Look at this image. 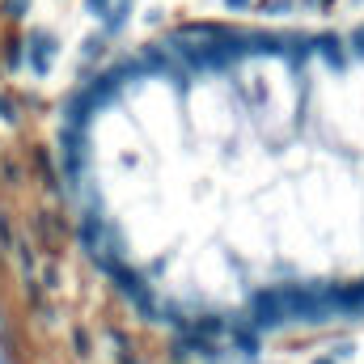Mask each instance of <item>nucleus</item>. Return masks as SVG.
<instances>
[{"instance_id": "obj_9", "label": "nucleus", "mask_w": 364, "mask_h": 364, "mask_svg": "<svg viewBox=\"0 0 364 364\" xmlns=\"http://www.w3.org/2000/svg\"><path fill=\"white\" fill-rule=\"evenodd\" d=\"M314 364H335V356H318Z\"/></svg>"}, {"instance_id": "obj_8", "label": "nucleus", "mask_w": 364, "mask_h": 364, "mask_svg": "<svg viewBox=\"0 0 364 364\" xmlns=\"http://www.w3.org/2000/svg\"><path fill=\"white\" fill-rule=\"evenodd\" d=\"M225 4H229V9H242V4H250V0H225Z\"/></svg>"}, {"instance_id": "obj_4", "label": "nucleus", "mask_w": 364, "mask_h": 364, "mask_svg": "<svg viewBox=\"0 0 364 364\" xmlns=\"http://www.w3.org/2000/svg\"><path fill=\"white\" fill-rule=\"evenodd\" d=\"M233 343L255 356V352H259V331H255V326H237V331H233Z\"/></svg>"}, {"instance_id": "obj_6", "label": "nucleus", "mask_w": 364, "mask_h": 364, "mask_svg": "<svg viewBox=\"0 0 364 364\" xmlns=\"http://www.w3.org/2000/svg\"><path fill=\"white\" fill-rule=\"evenodd\" d=\"M199 331H203V335H220V331H225V322H220L216 314H208V318L199 322Z\"/></svg>"}, {"instance_id": "obj_2", "label": "nucleus", "mask_w": 364, "mask_h": 364, "mask_svg": "<svg viewBox=\"0 0 364 364\" xmlns=\"http://www.w3.org/2000/svg\"><path fill=\"white\" fill-rule=\"evenodd\" d=\"M284 322H288V314H284L279 288L275 292H255V301H250V326L255 331H279Z\"/></svg>"}, {"instance_id": "obj_3", "label": "nucleus", "mask_w": 364, "mask_h": 364, "mask_svg": "<svg viewBox=\"0 0 364 364\" xmlns=\"http://www.w3.org/2000/svg\"><path fill=\"white\" fill-rule=\"evenodd\" d=\"M322 296L331 301V309H343V314H364V279L352 288H322Z\"/></svg>"}, {"instance_id": "obj_7", "label": "nucleus", "mask_w": 364, "mask_h": 364, "mask_svg": "<svg viewBox=\"0 0 364 364\" xmlns=\"http://www.w3.org/2000/svg\"><path fill=\"white\" fill-rule=\"evenodd\" d=\"M352 51H356V55H364V26L352 34Z\"/></svg>"}, {"instance_id": "obj_1", "label": "nucleus", "mask_w": 364, "mask_h": 364, "mask_svg": "<svg viewBox=\"0 0 364 364\" xmlns=\"http://www.w3.org/2000/svg\"><path fill=\"white\" fill-rule=\"evenodd\" d=\"M279 301H284V314L292 322H326L331 318V301L314 288H301V284H288L279 288Z\"/></svg>"}, {"instance_id": "obj_5", "label": "nucleus", "mask_w": 364, "mask_h": 364, "mask_svg": "<svg viewBox=\"0 0 364 364\" xmlns=\"http://www.w3.org/2000/svg\"><path fill=\"white\" fill-rule=\"evenodd\" d=\"M318 47H322V55L335 64V68H343V51H339V38L335 34H326V38H318Z\"/></svg>"}]
</instances>
